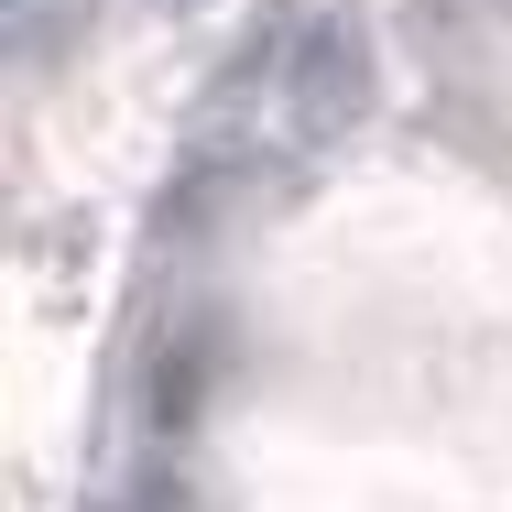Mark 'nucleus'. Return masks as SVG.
<instances>
[{"label":"nucleus","instance_id":"obj_1","mask_svg":"<svg viewBox=\"0 0 512 512\" xmlns=\"http://www.w3.org/2000/svg\"><path fill=\"white\" fill-rule=\"evenodd\" d=\"M371 109H382V33H371V11H360V0H316L306 22L273 44L262 153H273V164H316V153H338Z\"/></svg>","mask_w":512,"mask_h":512}]
</instances>
